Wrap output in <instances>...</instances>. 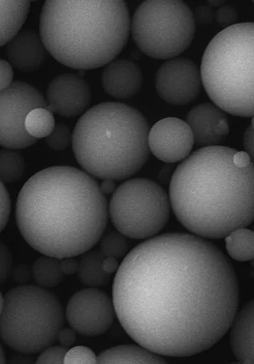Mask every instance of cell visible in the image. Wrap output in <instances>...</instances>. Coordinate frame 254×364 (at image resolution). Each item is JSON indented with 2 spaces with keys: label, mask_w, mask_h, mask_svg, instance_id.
<instances>
[{
  "label": "cell",
  "mask_w": 254,
  "mask_h": 364,
  "mask_svg": "<svg viewBox=\"0 0 254 364\" xmlns=\"http://www.w3.org/2000/svg\"><path fill=\"white\" fill-rule=\"evenodd\" d=\"M116 314L139 346L189 357L223 338L238 312L239 287L231 261L195 235L168 233L141 242L118 267Z\"/></svg>",
  "instance_id": "6da1fadb"
},
{
  "label": "cell",
  "mask_w": 254,
  "mask_h": 364,
  "mask_svg": "<svg viewBox=\"0 0 254 364\" xmlns=\"http://www.w3.org/2000/svg\"><path fill=\"white\" fill-rule=\"evenodd\" d=\"M109 208L98 182L70 166L31 176L21 190L16 222L28 245L60 260L92 249L107 225Z\"/></svg>",
  "instance_id": "7a4b0ae2"
},
{
  "label": "cell",
  "mask_w": 254,
  "mask_h": 364,
  "mask_svg": "<svg viewBox=\"0 0 254 364\" xmlns=\"http://www.w3.org/2000/svg\"><path fill=\"white\" fill-rule=\"evenodd\" d=\"M236 150L202 147L177 168L170 201L179 222L205 239L226 237L253 221V164L239 168Z\"/></svg>",
  "instance_id": "3957f363"
},
{
  "label": "cell",
  "mask_w": 254,
  "mask_h": 364,
  "mask_svg": "<svg viewBox=\"0 0 254 364\" xmlns=\"http://www.w3.org/2000/svg\"><path fill=\"white\" fill-rule=\"evenodd\" d=\"M131 21L123 1H46L40 21L45 49L77 70L105 66L128 41Z\"/></svg>",
  "instance_id": "277c9868"
},
{
  "label": "cell",
  "mask_w": 254,
  "mask_h": 364,
  "mask_svg": "<svg viewBox=\"0 0 254 364\" xmlns=\"http://www.w3.org/2000/svg\"><path fill=\"white\" fill-rule=\"evenodd\" d=\"M149 125L138 109L119 102L94 106L78 120L75 158L90 176L114 181L137 173L150 156Z\"/></svg>",
  "instance_id": "5b68a950"
},
{
  "label": "cell",
  "mask_w": 254,
  "mask_h": 364,
  "mask_svg": "<svg viewBox=\"0 0 254 364\" xmlns=\"http://www.w3.org/2000/svg\"><path fill=\"white\" fill-rule=\"evenodd\" d=\"M200 74L218 108L236 116L253 117V23L234 24L217 34L204 51Z\"/></svg>",
  "instance_id": "8992f818"
},
{
  "label": "cell",
  "mask_w": 254,
  "mask_h": 364,
  "mask_svg": "<svg viewBox=\"0 0 254 364\" xmlns=\"http://www.w3.org/2000/svg\"><path fill=\"white\" fill-rule=\"evenodd\" d=\"M65 313L58 298L36 285H23L4 296L0 338L24 354L43 352L57 340Z\"/></svg>",
  "instance_id": "52a82bcc"
},
{
  "label": "cell",
  "mask_w": 254,
  "mask_h": 364,
  "mask_svg": "<svg viewBox=\"0 0 254 364\" xmlns=\"http://www.w3.org/2000/svg\"><path fill=\"white\" fill-rule=\"evenodd\" d=\"M131 30L143 53L166 60L177 57L192 43L196 23L194 13L182 1L148 0L137 9Z\"/></svg>",
  "instance_id": "ba28073f"
},
{
  "label": "cell",
  "mask_w": 254,
  "mask_h": 364,
  "mask_svg": "<svg viewBox=\"0 0 254 364\" xmlns=\"http://www.w3.org/2000/svg\"><path fill=\"white\" fill-rule=\"evenodd\" d=\"M116 229L126 237L146 239L161 232L170 216L167 192L143 178L127 180L116 188L109 208Z\"/></svg>",
  "instance_id": "9c48e42d"
},
{
  "label": "cell",
  "mask_w": 254,
  "mask_h": 364,
  "mask_svg": "<svg viewBox=\"0 0 254 364\" xmlns=\"http://www.w3.org/2000/svg\"><path fill=\"white\" fill-rule=\"evenodd\" d=\"M47 107L40 91L22 81H15L0 91V145L11 149L33 145L38 139L26 130L28 114L38 108Z\"/></svg>",
  "instance_id": "30bf717a"
},
{
  "label": "cell",
  "mask_w": 254,
  "mask_h": 364,
  "mask_svg": "<svg viewBox=\"0 0 254 364\" xmlns=\"http://www.w3.org/2000/svg\"><path fill=\"white\" fill-rule=\"evenodd\" d=\"M115 314L113 299L96 287L75 293L70 299L65 313L71 328L86 337H96L106 333L112 326Z\"/></svg>",
  "instance_id": "8fae6325"
},
{
  "label": "cell",
  "mask_w": 254,
  "mask_h": 364,
  "mask_svg": "<svg viewBox=\"0 0 254 364\" xmlns=\"http://www.w3.org/2000/svg\"><path fill=\"white\" fill-rule=\"evenodd\" d=\"M155 87L158 95L170 105L192 103L201 92L199 69L193 60L184 57L169 59L157 71Z\"/></svg>",
  "instance_id": "7c38bea8"
},
{
  "label": "cell",
  "mask_w": 254,
  "mask_h": 364,
  "mask_svg": "<svg viewBox=\"0 0 254 364\" xmlns=\"http://www.w3.org/2000/svg\"><path fill=\"white\" fill-rule=\"evenodd\" d=\"M148 142L150 151L165 163L184 161L195 143L188 124L177 117H167L154 124L149 131Z\"/></svg>",
  "instance_id": "4fadbf2b"
},
{
  "label": "cell",
  "mask_w": 254,
  "mask_h": 364,
  "mask_svg": "<svg viewBox=\"0 0 254 364\" xmlns=\"http://www.w3.org/2000/svg\"><path fill=\"white\" fill-rule=\"evenodd\" d=\"M91 89L87 81L74 74H63L54 78L47 91V109L62 117H76L89 106Z\"/></svg>",
  "instance_id": "5bb4252c"
},
{
  "label": "cell",
  "mask_w": 254,
  "mask_h": 364,
  "mask_svg": "<svg viewBox=\"0 0 254 364\" xmlns=\"http://www.w3.org/2000/svg\"><path fill=\"white\" fill-rule=\"evenodd\" d=\"M187 124L193 132L194 142L199 146H216L229 132L226 114L210 103L199 105L190 110Z\"/></svg>",
  "instance_id": "9a60e30c"
},
{
  "label": "cell",
  "mask_w": 254,
  "mask_h": 364,
  "mask_svg": "<svg viewBox=\"0 0 254 364\" xmlns=\"http://www.w3.org/2000/svg\"><path fill=\"white\" fill-rule=\"evenodd\" d=\"M106 92L117 100L136 96L142 86L143 76L140 67L129 59L113 60L103 74Z\"/></svg>",
  "instance_id": "2e32d148"
},
{
  "label": "cell",
  "mask_w": 254,
  "mask_h": 364,
  "mask_svg": "<svg viewBox=\"0 0 254 364\" xmlns=\"http://www.w3.org/2000/svg\"><path fill=\"white\" fill-rule=\"evenodd\" d=\"M7 55L11 64L21 72L38 69L44 62L46 52L41 38L34 30H23L9 43Z\"/></svg>",
  "instance_id": "e0dca14e"
},
{
  "label": "cell",
  "mask_w": 254,
  "mask_h": 364,
  "mask_svg": "<svg viewBox=\"0 0 254 364\" xmlns=\"http://www.w3.org/2000/svg\"><path fill=\"white\" fill-rule=\"evenodd\" d=\"M253 299L248 301L235 316L230 327V342L233 353L242 363H254Z\"/></svg>",
  "instance_id": "ac0fdd59"
},
{
  "label": "cell",
  "mask_w": 254,
  "mask_h": 364,
  "mask_svg": "<svg viewBox=\"0 0 254 364\" xmlns=\"http://www.w3.org/2000/svg\"><path fill=\"white\" fill-rule=\"evenodd\" d=\"M30 8V1H0V47L20 32Z\"/></svg>",
  "instance_id": "d6986e66"
},
{
  "label": "cell",
  "mask_w": 254,
  "mask_h": 364,
  "mask_svg": "<svg viewBox=\"0 0 254 364\" xmlns=\"http://www.w3.org/2000/svg\"><path fill=\"white\" fill-rule=\"evenodd\" d=\"M98 363H165L166 360L142 346L125 345L102 352Z\"/></svg>",
  "instance_id": "ffe728a7"
},
{
  "label": "cell",
  "mask_w": 254,
  "mask_h": 364,
  "mask_svg": "<svg viewBox=\"0 0 254 364\" xmlns=\"http://www.w3.org/2000/svg\"><path fill=\"white\" fill-rule=\"evenodd\" d=\"M105 256L99 250H89L79 261L77 275L80 282L89 287H100L106 285L111 276L103 269Z\"/></svg>",
  "instance_id": "44dd1931"
},
{
  "label": "cell",
  "mask_w": 254,
  "mask_h": 364,
  "mask_svg": "<svg viewBox=\"0 0 254 364\" xmlns=\"http://www.w3.org/2000/svg\"><path fill=\"white\" fill-rule=\"evenodd\" d=\"M31 276L43 288L58 285L65 277L61 269L60 260L45 255L35 261L31 270Z\"/></svg>",
  "instance_id": "7402d4cb"
},
{
  "label": "cell",
  "mask_w": 254,
  "mask_h": 364,
  "mask_svg": "<svg viewBox=\"0 0 254 364\" xmlns=\"http://www.w3.org/2000/svg\"><path fill=\"white\" fill-rule=\"evenodd\" d=\"M226 248L230 256L236 260L247 262L253 259V232L241 228L226 237Z\"/></svg>",
  "instance_id": "603a6c76"
},
{
  "label": "cell",
  "mask_w": 254,
  "mask_h": 364,
  "mask_svg": "<svg viewBox=\"0 0 254 364\" xmlns=\"http://www.w3.org/2000/svg\"><path fill=\"white\" fill-rule=\"evenodd\" d=\"M55 126L53 113L46 107L31 111L25 120L26 132L36 139L47 138L54 129Z\"/></svg>",
  "instance_id": "cb8c5ba5"
},
{
  "label": "cell",
  "mask_w": 254,
  "mask_h": 364,
  "mask_svg": "<svg viewBox=\"0 0 254 364\" xmlns=\"http://www.w3.org/2000/svg\"><path fill=\"white\" fill-rule=\"evenodd\" d=\"M25 171L23 157L14 149L0 150V181L13 183L18 181Z\"/></svg>",
  "instance_id": "d4e9b609"
},
{
  "label": "cell",
  "mask_w": 254,
  "mask_h": 364,
  "mask_svg": "<svg viewBox=\"0 0 254 364\" xmlns=\"http://www.w3.org/2000/svg\"><path fill=\"white\" fill-rule=\"evenodd\" d=\"M130 248L126 237L119 232L106 234L101 242L100 250L106 257L119 259L123 257Z\"/></svg>",
  "instance_id": "484cf974"
},
{
  "label": "cell",
  "mask_w": 254,
  "mask_h": 364,
  "mask_svg": "<svg viewBox=\"0 0 254 364\" xmlns=\"http://www.w3.org/2000/svg\"><path fill=\"white\" fill-rule=\"evenodd\" d=\"M72 134L70 128L63 124L55 126L54 129L46 138V141L51 149L54 150L65 149L70 144Z\"/></svg>",
  "instance_id": "4316f807"
},
{
  "label": "cell",
  "mask_w": 254,
  "mask_h": 364,
  "mask_svg": "<svg viewBox=\"0 0 254 364\" xmlns=\"http://www.w3.org/2000/svg\"><path fill=\"white\" fill-rule=\"evenodd\" d=\"M63 363H98L97 356L84 346L74 347L67 351Z\"/></svg>",
  "instance_id": "83f0119b"
},
{
  "label": "cell",
  "mask_w": 254,
  "mask_h": 364,
  "mask_svg": "<svg viewBox=\"0 0 254 364\" xmlns=\"http://www.w3.org/2000/svg\"><path fill=\"white\" fill-rule=\"evenodd\" d=\"M68 350L63 346H50L43 351L37 363H63Z\"/></svg>",
  "instance_id": "f1b7e54d"
},
{
  "label": "cell",
  "mask_w": 254,
  "mask_h": 364,
  "mask_svg": "<svg viewBox=\"0 0 254 364\" xmlns=\"http://www.w3.org/2000/svg\"><path fill=\"white\" fill-rule=\"evenodd\" d=\"M11 202L9 193L0 181V232L6 227L11 215Z\"/></svg>",
  "instance_id": "f546056e"
},
{
  "label": "cell",
  "mask_w": 254,
  "mask_h": 364,
  "mask_svg": "<svg viewBox=\"0 0 254 364\" xmlns=\"http://www.w3.org/2000/svg\"><path fill=\"white\" fill-rule=\"evenodd\" d=\"M12 256L2 242H0V285L4 284L12 272Z\"/></svg>",
  "instance_id": "4dcf8cb0"
},
{
  "label": "cell",
  "mask_w": 254,
  "mask_h": 364,
  "mask_svg": "<svg viewBox=\"0 0 254 364\" xmlns=\"http://www.w3.org/2000/svg\"><path fill=\"white\" fill-rule=\"evenodd\" d=\"M238 18L236 10L231 6H221L215 14V20L217 23L227 28L236 24Z\"/></svg>",
  "instance_id": "1f68e13d"
},
{
  "label": "cell",
  "mask_w": 254,
  "mask_h": 364,
  "mask_svg": "<svg viewBox=\"0 0 254 364\" xmlns=\"http://www.w3.org/2000/svg\"><path fill=\"white\" fill-rule=\"evenodd\" d=\"M13 70L10 63L0 59V91L9 88L13 82Z\"/></svg>",
  "instance_id": "d6a6232c"
},
{
  "label": "cell",
  "mask_w": 254,
  "mask_h": 364,
  "mask_svg": "<svg viewBox=\"0 0 254 364\" xmlns=\"http://www.w3.org/2000/svg\"><path fill=\"white\" fill-rule=\"evenodd\" d=\"M216 12L214 9L210 6H203L199 7L194 14V18L196 24L208 25L211 23L215 19Z\"/></svg>",
  "instance_id": "836d02e7"
},
{
  "label": "cell",
  "mask_w": 254,
  "mask_h": 364,
  "mask_svg": "<svg viewBox=\"0 0 254 364\" xmlns=\"http://www.w3.org/2000/svg\"><path fill=\"white\" fill-rule=\"evenodd\" d=\"M57 340H59L62 346L71 347L77 340L76 331L73 328H62L59 333Z\"/></svg>",
  "instance_id": "e575fe53"
},
{
  "label": "cell",
  "mask_w": 254,
  "mask_h": 364,
  "mask_svg": "<svg viewBox=\"0 0 254 364\" xmlns=\"http://www.w3.org/2000/svg\"><path fill=\"white\" fill-rule=\"evenodd\" d=\"M253 132H254V124L253 119L252 118L251 123L248 126V129L244 133L243 144L246 151V153L249 155L251 160L253 161Z\"/></svg>",
  "instance_id": "d590c367"
},
{
  "label": "cell",
  "mask_w": 254,
  "mask_h": 364,
  "mask_svg": "<svg viewBox=\"0 0 254 364\" xmlns=\"http://www.w3.org/2000/svg\"><path fill=\"white\" fill-rule=\"evenodd\" d=\"M79 262L74 257H68L61 259L60 267L65 275L71 276L77 272Z\"/></svg>",
  "instance_id": "8d00e7d4"
},
{
  "label": "cell",
  "mask_w": 254,
  "mask_h": 364,
  "mask_svg": "<svg viewBox=\"0 0 254 364\" xmlns=\"http://www.w3.org/2000/svg\"><path fill=\"white\" fill-rule=\"evenodd\" d=\"M13 276L17 282L26 283L30 279L31 272L26 265L19 264L13 269Z\"/></svg>",
  "instance_id": "74e56055"
},
{
  "label": "cell",
  "mask_w": 254,
  "mask_h": 364,
  "mask_svg": "<svg viewBox=\"0 0 254 364\" xmlns=\"http://www.w3.org/2000/svg\"><path fill=\"white\" fill-rule=\"evenodd\" d=\"M233 161L234 165L239 168H247L253 164L252 160L246 151H236Z\"/></svg>",
  "instance_id": "f35d334b"
},
{
  "label": "cell",
  "mask_w": 254,
  "mask_h": 364,
  "mask_svg": "<svg viewBox=\"0 0 254 364\" xmlns=\"http://www.w3.org/2000/svg\"><path fill=\"white\" fill-rule=\"evenodd\" d=\"M119 264L118 259L114 257H105L103 262V269L109 275L116 272L118 269Z\"/></svg>",
  "instance_id": "ab89813d"
},
{
  "label": "cell",
  "mask_w": 254,
  "mask_h": 364,
  "mask_svg": "<svg viewBox=\"0 0 254 364\" xmlns=\"http://www.w3.org/2000/svg\"><path fill=\"white\" fill-rule=\"evenodd\" d=\"M100 189L101 193L104 196L110 195L114 193L116 190V183L114 181L110 179H105L102 182L101 186H100Z\"/></svg>",
  "instance_id": "60d3db41"
},
{
  "label": "cell",
  "mask_w": 254,
  "mask_h": 364,
  "mask_svg": "<svg viewBox=\"0 0 254 364\" xmlns=\"http://www.w3.org/2000/svg\"><path fill=\"white\" fill-rule=\"evenodd\" d=\"M210 6L212 8H221V6H223L226 4L225 1H221V0H210V1H208Z\"/></svg>",
  "instance_id": "b9f144b4"
},
{
  "label": "cell",
  "mask_w": 254,
  "mask_h": 364,
  "mask_svg": "<svg viewBox=\"0 0 254 364\" xmlns=\"http://www.w3.org/2000/svg\"><path fill=\"white\" fill-rule=\"evenodd\" d=\"M6 362V355L4 351L0 346V363H5Z\"/></svg>",
  "instance_id": "7bdbcfd3"
},
{
  "label": "cell",
  "mask_w": 254,
  "mask_h": 364,
  "mask_svg": "<svg viewBox=\"0 0 254 364\" xmlns=\"http://www.w3.org/2000/svg\"><path fill=\"white\" fill-rule=\"evenodd\" d=\"M4 305V297L1 292H0V315H1Z\"/></svg>",
  "instance_id": "ee69618b"
}]
</instances>
